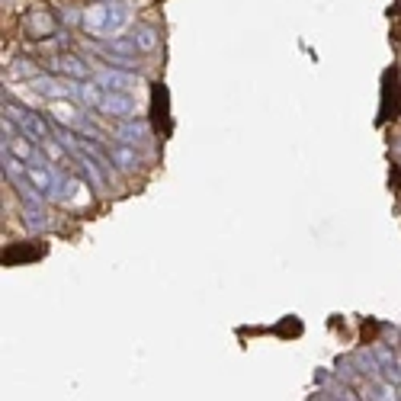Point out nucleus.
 <instances>
[{
    "label": "nucleus",
    "instance_id": "13",
    "mask_svg": "<svg viewBox=\"0 0 401 401\" xmlns=\"http://www.w3.org/2000/svg\"><path fill=\"white\" fill-rule=\"evenodd\" d=\"M398 154H401V141H398Z\"/></svg>",
    "mask_w": 401,
    "mask_h": 401
},
{
    "label": "nucleus",
    "instance_id": "3",
    "mask_svg": "<svg viewBox=\"0 0 401 401\" xmlns=\"http://www.w3.org/2000/svg\"><path fill=\"white\" fill-rule=\"evenodd\" d=\"M94 80L100 84V87L106 90H125V94H132L135 87H141V80L135 77L132 71H119V68H96L94 71Z\"/></svg>",
    "mask_w": 401,
    "mask_h": 401
},
{
    "label": "nucleus",
    "instance_id": "8",
    "mask_svg": "<svg viewBox=\"0 0 401 401\" xmlns=\"http://www.w3.org/2000/svg\"><path fill=\"white\" fill-rule=\"evenodd\" d=\"M49 110H51V116L58 119L65 129H84V116H77V110L74 106H68L65 100H49Z\"/></svg>",
    "mask_w": 401,
    "mask_h": 401
},
{
    "label": "nucleus",
    "instance_id": "4",
    "mask_svg": "<svg viewBox=\"0 0 401 401\" xmlns=\"http://www.w3.org/2000/svg\"><path fill=\"white\" fill-rule=\"evenodd\" d=\"M7 113H10V119H13V122L23 129V135H30L32 141H39V145H42V141L49 139V125H45L42 119L36 116V113L20 110L16 103H7Z\"/></svg>",
    "mask_w": 401,
    "mask_h": 401
},
{
    "label": "nucleus",
    "instance_id": "11",
    "mask_svg": "<svg viewBox=\"0 0 401 401\" xmlns=\"http://www.w3.org/2000/svg\"><path fill=\"white\" fill-rule=\"evenodd\" d=\"M132 36H135V42H139L141 51H154V49H158V32H154L151 26H135Z\"/></svg>",
    "mask_w": 401,
    "mask_h": 401
},
{
    "label": "nucleus",
    "instance_id": "10",
    "mask_svg": "<svg viewBox=\"0 0 401 401\" xmlns=\"http://www.w3.org/2000/svg\"><path fill=\"white\" fill-rule=\"evenodd\" d=\"M116 135H119L122 141H129V145H135V141H145V139H148V125L141 122V119H135V116H132V119H122V125L116 129Z\"/></svg>",
    "mask_w": 401,
    "mask_h": 401
},
{
    "label": "nucleus",
    "instance_id": "7",
    "mask_svg": "<svg viewBox=\"0 0 401 401\" xmlns=\"http://www.w3.org/2000/svg\"><path fill=\"white\" fill-rule=\"evenodd\" d=\"M51 68H55L58 74H68V77H74V80H87V77H90L87 61L74 58V55H61V58H55V61H51Z\"/></svg>",
    "mask_w": 401,
    "mask_h": 401
},
{
    "label": "nucleus",
    "instance_id": "12",
    "mask_svg": "<svg viewBox=\"0 0 401 401\" xmlns=\"http://www.w3.org/2000/svg\"><path fill=\"white\" fill-rule=\"evenodd\" d=\"M42 151H45V158H49V160H61V158H65V151H61V148L55 145L51 139H45V141H42Z\"/></svg>",
    "mask_w": 401,
    "mask_h": 401
},
{
    "label": "nucleus",
    "instance_id": "1",
    "mask_svg": "<svg viewBox=\"0 0 401 401\" xmlns=\"http://www.w3.org/2000/svg\"><path fill=\"white\" fill-rule=\"evenodd\" d=\"M132 10L125 4H96L84 10V30L94 39H116L129 30Z\"/></svg>",
    "mask_w": 401,
    "mask_h": 401
},
{
    "label": "nucleus",
    "instance_id": "9",
    "mask_svg": "<svg viewBox=\"0 0 401 401\" xmlns=\"http://www.w3.org/2000/svg\"><path fill=\"white\" fill-rule=\"evenodd\" d=\"M110 154H113V160H116V167H119V170H125V174H132V170H135V167L141 164L139 154H135V148H132L129 141L110 145Z\"/></svg>",
    "mask_w": 401,
    "mask_h": 401
},
{
    "label": "nucleus",
    "instance_id": "6",
    "mask_svg": "<svg viewBox=\"0 0 401 401\" xmlns=\"http://www.w3.org/2000/svg\"><path fill=\"white\" fill-rule=\"evenodd\" d=\"M23 215H26V225H30L32 231H45V228H49V212L42 209V196L23 199Z\"/></svg>",
    "mask_w": 401,
    "mask_h": 401
},
{
    "label": "nucleus",
    "instance_id": "2",
    "mask_svg": "<svg viewBox=\"0 0 401 401\" xmlns=\"http://www.w3.org/2000/svg\"><path fill=\"white\" fill-rule=\"evenodd\" d=\"M96 113L113 116V119H132L135 113H139V103H135L132 94H125V90H106L103 87V100H100V106H96Z\"/></svg>",
    "mask_w": 401,
    "mask_h": 401
},
{
    "label": "nucleus",
    "instance_id": "5",
    "mask_svg": "<svg viewBox=\"0 0 401 401\" xmlns=\"http://www.w3.org/2000/svg\"><path fill=\"white\" fill-rule=\"evenodd\" d=\"M30 90L39 96H45V100H68L71 96V87H68L61 77H49V74H36V77L30 80Z\"/></svg>",
    "mask_w": 401,
    "mask_h": 401
}]
</instances>
